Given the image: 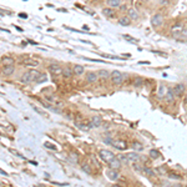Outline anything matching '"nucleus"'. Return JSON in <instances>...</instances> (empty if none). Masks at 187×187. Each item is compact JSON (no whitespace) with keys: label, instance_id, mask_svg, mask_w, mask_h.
<instances>
[{"label":"nucleus","instance_id":"f257e3e1","mask_svg":"<svg viewBox=\"0 0 187 187\" xmlns=\"http://www.w3.org/2000/svg\"><path fill=\"white\" fill-rule=\"evenodd\" d=\"M111 81H112V84H115V85H117V86H120V85H122V82H124V75L121 74L120 71H117V70H115V71H112L111 72Z\"/></svg>","mask_w":187,"mask_h":187},{"label":"nucleus","instance_id":"f03ea898","mask_svg":"<svg viewBox=\"0 0 187 187\" xmlns=\"http://www.w3.org/2000/svg\"><path fill=\"white\" fill-rule=\"evenodd\" d=\"M100 157H101V160L102 161H105V162H110V161H112L114 159H115V155H114L110 150H101L100 151Z\"/></svg>","mask_w":187,"mask_h":187},{"label":"nucleus","instance_id":"7ed1b4c3","mask_svg":"<svg viewBox=\"0 0 187 187\" xmlns=\"http://www.w3.org/2000/svg\"><path fill=\"white\" fill-rule=\"evenodd\" d=\"M151 24L154 26H161L162 24H164V15L162 14H155L152 16V19H151Z\"/></svg>","mask_w":187,"mask_h":187},{"label":"nucleus","instance_id":"20e7f679","mask_svg":"<svg viewBox=\"0 0 187 187\" xmlns=\"http://www.w3.org/2000/svg\"><path fill=\"white\" fill-rule=\"evenodd\" d=\"M63 68L60 65H57V64H51V65H49V71L51 72V74H54V75H59V74H63Z\"/></svg>","mask_w":187,"mask_h":187},{"label":"nucleus","instance_id":"39448f33","mask_svg":"<svg viewBox=\"0 0 187 187\" xmlns=\"http://www.w3.org/2000/svg\"><path fill=\"white\" fill-rule=\"evenodd\" d=\"M112 145H114V147L117 148V150H120V151H125V150L127 148V143H126V141H124V140L114 141Z\"/></svg>","mask_w":187,"mask_h":187},{"label":"nucleus","instance_id":"423d86ee","mask_svg":"<svg viewBox=\"0 0 187 187\" xmlns=\"http://www.w3.org/2000/svg\"><path fill=\"white\" fill-rule=\"evenodd\" d=\"M183 24L182 23H177V24H175V25L171 28V31L173 35H181V33L183 31Z\"/></svg>","mask_w":187,"mask_h":187},{"label":"nucleus","instance_id":"0eeeda50","mask_svg":"<svg viewBox=\"0 0 187 187\" xmlns=\"http://www.w3.org/2000/svg\"><path fill=\"white\" fill-rule=\"evenodd\" d=\"M30 81H33V74H31V71L24 72V74L21 75V77H20V82H21V84H29Z\"/></svg>","mask_w":187,"mask_h":187},{"label":"nucleus","instance_id":"6e6552de","mask_svg":"<svg viewBox=\"0 0 187 187\" xmlns=\"http://www.w3.org/2000/svg\"><path fill=\"white\" fill-rule=\"evenodd\" d=\"M186 91V86L183 85V84H177L176 86L173 87V92L176 96H182Z\"/></svg>","mask_w":187,"mask_h":187},{"label":"nucleus","instance_id":"1a4fd4ad","mask_svg":"<svg viewBox=\"0 0 187 187\" xmlns=\"http://www.w3.org/2000/svg\"><path fill=\"white\" fill-rule=\"evenodd\" d=\"M98 79H99V74H98V72L91 71V72H87V74H86V81L89 84L96 82V81H98Z\"/></svg>","mask_w":187,"mask_h":187},{"label":"nucleus","instance_id":"9d476101","mask_svg":"<svg viewBox=\"0 0 187 187\" xmlns=\"http://www.w3.org/2000/svg\"><path fill=\"white\" fill-rule=\"evenodd\" d=\"M121 164H122V162L120 161L119 159H116V157H115L112 161L108 162V167L112 168V170H120V168H121Z\"/></svg>","mask_w":187,"mask_h":187},{"label":"nucleus","instance_id":"9b49d317","mask_svg":"<svg viewBox=\"0 0 187 187\" xmlns=\"http://www.w3.org/2000/svg\"><path fill=\"white\" fill-rule=\"evenodd\" d=\"M127 16L130 17L131 20H137L138 17H140V14H138V11L135 8H130L127 10Z\"/></svg>","mask_w":187,"mask_h":187},{"label":"nucleus","instance_id":"f8f14e48","mask_svg":"<svg viewBox=\"0 0 187 187\" xmlns=\"http://www.w3.org/2000/svg\"><path fill=\"white\" fill-rule=\"evenodd\" d=\"M89 124H90L91 127H100V126L102 125V120H101L100 116H94V117H91V121H90Z\"/></svg>","mask_w":187,"mask_h":187},{"label":"nucleus","instance_id":"ddd939ff","mask_svg":"<svg viewBox=\"0 0 187 187\" xmlns=\"http://www.w3.org/2000/svg\"><path fill=\"white\" fill-rule=\"evenodd\" d=\"M106 175H107V177L110 178V180H112V181H115V180H117V178L120 177L117 170H112V168H108L107 172H106Z\"/></svg>","mask_w":187,"mask_h":187},{"label":"nucleus","instance_id":"4468645a","mask_svg":"<svg viewBox=\"0 0 187 187\" xmlns=\"http://www.w3.org/2000/svg\"><path fill=\"white\" fill-rule=\"evenodd\" d=\"M175 92H173V89H167V94L165 96V100L166 102H168V104H171V102L175 101Z\"/></svg>","mask_w":187,"mask_h":187},{"label":"nucleus","instance_id":"2eb2a0df","mask_svg":"<svg viewBox=\"0 0 187 187\" xmlns=\"http://www.w3.org/2000/svg\"><path fill=\"white\" fill-rule=\"evenodd\" d=\"M72 75H74V69H71L70 66H65L64 70H63V76L65 79H70Z\"/></svg>","mask_w":187,"mask_h":187},{"label":"nucleus","instance_id":"dca6fc26","mask_svg":"<svg viewBox=\"0 0 187 187\" xmlns=\"http://www.w3.org/2000/svg\"><path fill=\"white\" fill-rule=\"evenodd\" d=\"M130 23H131V19H130L127 15H126V16L122 15V16L119 17V24H120V25H122V26H129Z\"/></svg>","mask_w":187,"mask_h":187},{"label":"nucleus","instance_id":"f3484780","mask_svg":"<svg viewBox=\"0 0 187 187\" xmlns=\"http://www.w3.org/2000/svg\"><path fill=\"white\" fill-rule=\"evenodd\" d=\"M107 7L111 9H119L121 7V1L120 0H107Z\"/></svg>","mask_w":187,"mask_h":187},{"label":"nucleus","instance_id":"a211bd4d","mask_svg":"<svg viewBox=\"0 0 187 187\" xmlns=\"http://www.w3.org/2000/svg\"><path fill=\"white\" fill-rule=\"evenodd\" d=\"M166 94H167V89L165 87V85L160 84V85H159V90H157V98H159V99L165 98Z\"/></svg>","mask_w":187,"mask_h":187},{"label":"nucleus","instance_id":"6ab92c4d","mask_svg":"<svg viewBox=\"0 0 187 187\" xmlns=\"http://www.w3.org/2000/svg\"><path fill=\"white\" fill-rule=\"evenodd\" d=\"M102 14L106 17H114L115 16V9H111V8H104L102 9Z\"/></svg>","mask_w":187,"mask_h":187},{"label":"nucleus","instance_id":"aec40b11","mask_svg":"<svg viewBox=\"0 0 187 187\" xmlns=\"http://www.w3.org/2000/svg\"><path fill=\"white\" fill-rule=\"evenodd\" d=\"M15 71V68L13 65H8V66H4L3 68V70H1V72L4 75H11L13 72Z\"/></svg>","mask_w":187,"mask_h":187},{"label":"nucleus","instance_id":"412c9836","mask_svg":"<svg viewBox=\"0 0 187 187\" xmlns=\"http://www.w3.org/2000/svg\"><path fill=\"white\" fill-rule=\"evenodd\" d=\"M142 172H143V175H146V176H148V177H154V176H156V172L152 170L151 167H143L142 168Z\"/></svg>","mask_w":187,"mask_h":187},{"label":"nucleus","instance_id":"4be33fe9","mask_svg":"<svg viewBox=\"0 0 187 187\" xmlns=\"http://www.w3.org/2000/svg\"><path fill=\"white\" fill-rule=\"evenodd\" d=\"M72 69H74V74L77 76H80L85 72V69H84V66H81V65H75Z\"/></svg>","mask_w":187,"mask_h":187},{"label":"nucleus","instance_id":"5701e85b","mask_svg":"<svg viewBox=\"0 0 187 187\" xmlns=\"http://www.w3.org/2000/svg\"><path fill=\"white\" fill-rule=\"evenodd\" d=\"M126 155H127V157L131 162H136V161L140 160V156H138V154H136V152H130V154H126Z\"/></svg>","mask_w":187,"mask_h":187},{"label":"nucleus","instance_id":"b1692460","mask_svg":"<svg viewBox=\"0 0 187 187\" xmlns=\"http://www.w3.org/2000/svg\"><path fill=\"white\" fill-rule=\"evenodd\" d=\"M98 74H99V77H101V79H107V77L111 76V74L107 70H100Z\"/></svg>","mask_w":187,"mask_h":187},{"label":"nucleus","instance_id":"393cba45","mask_svg":"<svg viewBox=\"0 0 187 187\" xmlns=\"http://www.w3.org/2000/svg\"><path fill=\"white\" fill-rule=\"evenodd\" d=\"M81 168H82V171H85V172L89 173V175L92 173V168H91V166H90V164H82V165H81Z\"/></svg>","mask_w":187,"mask_h":187},{"label":"nucleus","instance_id":"a878e982","mask_svg":"<svg viewBox=\"0 0 187 187\" xmlns=\"http://www.w3.org/2000/svg\"><path fill=\"white\" fill-rule=\"evenodd\" d=\"M1 63L5 65V66H8V65H13L14 64V59L13 57H3V60H1Z\"/></svg>","mask_w":187,"mask_h":187},{"label":"nucleus","instance_id":"bb28decb","mask_svg":"<svg viewBox=\"0 0 187 187\" xmlns=\"http://www.w3.org/2000/svg\"><path fill=\"white\" fill-rule=\"evenodd\" d=\"M150 157H151L152 160H157L159 157H160V152L157 151V150H151V151H150Z\"/></svg>","mask_w":187,"mask_h":187},{"label":"nucleus","instance_id":"cd10ccee","mask_svg":"<svg viewBox=\"0 0 187 187\" xmlns=\"http://www.w3.org/2000/svg\"><path fill=\"white\" fill-rule=\"evenodd\" d=\"M117 159H119L120 161H121V162H122V164H131V161L129 160V157H127V155H126V156H125V155H120V156H119V157H117Z\"/></svg>","mask_w":187,"mask_h":187},{"label":"nucleus","instance_id":"c85d7f7f","mask_svg":"<svg viewBox=\"0 0 187 187\" xmlns=\"http://www.w3.org/2000/svg\"><path fill=\"white\" fill-rule=\"evenodd\" d=\"M132 147L135 148V151H141V150L143 148V146L140 142H134V143H132Z\"/></svg>","mask_w":187,"mask_h":187},{"label":"nucleus","instance_id":"c756f323","mask_svg":"<svg viewBox=\"0 0 187 187\" xmlns=\"http://www.w3.org/2000/svg\"><path fill=\"white\" fill-rule=\"evenodd\" d=\"M142 84H143V79H141V77H136V79L134 80V85H135L136 87L141 86Z\"/></svg>","mask_w":187,"mask_h":187},{"label":"nucleus","instance_id":"7c9ffc66","mask_svg":"<svg viewBox=\"0 0 187 187\" xmlns=\"http://www.w3.org/2000/svg\"><path fill=\"white\" fill-rule=\"evenodd\" d=\"M31 74H33V81H36L39 79V77L41 76V72H39V71H36V70H34V71H31Z\"/></svg>","mask_w":187,"mask_h":187},{"label":"nucleus","instance_id":"2f4dec72","mask_svg":"<svg viewBox=\"0 0 187 187\" xmlns=\"http://www.w3.org/2000/svg\"><path fill=\"white\" fill-rule=\"evenodd\" d=\"M69 156H70V160L74 162V164H77V162H79V157H77L76 154H70Z\"/></svg>","mask_w":187,"mask_h":187},{"label":"nucleus","instance_id":"473e14b6","mask_svg":"<svg viewBox=\"0 0 187 187\" xmlns=\"http://www.w3.org/2000/svg\"><path fill=\"white\" fill-rule=\"evenodd\" d=\"M168 177L172 178V180H181V176H180V175H176L175 172H168Z\"/></svg>","mask_w":187,"mask_h":187},{"label":"nucleus","instance_id":"72a5a7b5","mask_svg":"<svg viewBox=\"0 0 187 187\" xmlns=\"http://www.w3.org/2000/svg\"><path fill=\"white\" fill-rule=\"evenodd\" d=\"M47 80V77H46V75H44V74H41V76L39 77L38 80H36V82L38 84H40V82H43V81H46Z\"/></svg>","mask_w":187,"mask_h":187},{"label":"nucleus","instance_id":"f704fd0d","mask_svg":"<svg viewBox=\"0 0 187 187\" xmlns=\"http://www.w3.org/2000/svg\"><path fill=\"white\" fill-rule=\"evenodd\" d=\"M161 187H172V185L168 182V181H162V182H161Z\"/></svg>","mask_w":187,"mask_h":187},{"label":"nucleus","instance_id":"c9c22d12","mask_svg":"<svg viewBox=\"0 0 187 187\" xmlns=\"http://www.w3.org/2000/svg\"><path fill=\"white\" fill-rule=\"evenodd\" d=\"M181 38L185 39V40H187V28H186V29H183V31L181 33Z\"/></svg>","mask_w":187,"mask_h":187},{"label":"nucleus","instance_id":"e433bc0d","mask_svg":"<svg viewBox=\"0 0 187 187\" xmlns=\"http://www.w3.org/2000/svg\"><path fill=\"white\" fill-rule=\"evenodd\" d=\"M159 4L162 5V7H164V5H168V4H170V0H160Z\"/></svg>","mask_w":187,"mask_h":187},{"label":"nucleus","instance_id":"4c0bfd02","mask_svg":"<svg viewBox=\"0 0 187 187\" xmlns=\"http://www.w3.org/2000/svg\"><path fill=\"white\" fill-rule=\"evenodd\" d=\"M33 108H34V110H35L36 112H39V114H40V115H44V112H43V111H41V110H40V108H39L38 106H35V105H33Z\"/></svg>","mask_w":187,"mask_h":187},{"label":"nucleus","instance_id":"58836bf2","mask_svg":"<svg viewBox=\"0 0 187 187\" xmlns=\"http://www.w3.org/2000/svg\"><path fill=\"white\" fill-rule=\"evenodd\" d=\"M124 38H125V39H127L129 41H132V43H136V40H135V39H132V38H130V36H126V35H125Z\"/></svg>","mask_w":187,"mask_h":187},{"label":"nucleus","instance_id":"ea45409f","mask_svg":"<svg viewBox=\"0 0 187 187\" xmlns=\"http://www.w3.org/2000/svg\"><path fill=\"white\" fill-rule=\"evenodd\" d=\"M19 16H20V17H25V19L28 17V15H26V14H24V13H21V14H20Z\"/></svg>","mask_w":187,"mask_h":187},{"label":"nucleus","instance_id":"a19ab883","mask_svg":"<svg viewBox=\"0 0 187 187\" xmlns=\"http://www.w3.org/2000/svg\"><path fill=\"white\" fill-rule=\"evenodd\" d=\"M120 9H121V10H126V5H121V7H120Z\"/></svg>","mask_w":187,"mask_h":187},{"label":"nucleus","instance_id":"79ce46f5","mask_svg":"<svg viewBox=\"0 0 187 187\" xmlns=\"http://www.w3.org/2000/svg\"><path fill=\"white\" fill-rule=\"evenodd\" d=\"M185 104H186V105H187V95H186V96H185Z\"/></svg>","mask_w":187,"mask_h":187},{"label":"nucleus","instance_id":"37998d69","mask_svg":"<svg viewBox=\"0 0 187 187\" xmlns=\"http://www.w3.org/2000/svg\"><path fill=\"white\" fill-rule=\"evenodd\" d=\"M172 187H182V186H181V185H173Z\"/></svg>","mask_w":187,"mask_h":187},{"label":"nucleus","instance_id":"c03bdc74","mask_svg":"<svg viewBox=\"0 0 187 187\" xmlns=\"http://www.w3.org/2000/svg\"><path fill=\"white\" fill-rule=\"evenodd\" d=\"M112 187H121V186H119V185H114Z\"/></svg>","mask_w":187,"mask_h":187}]
</instances>
